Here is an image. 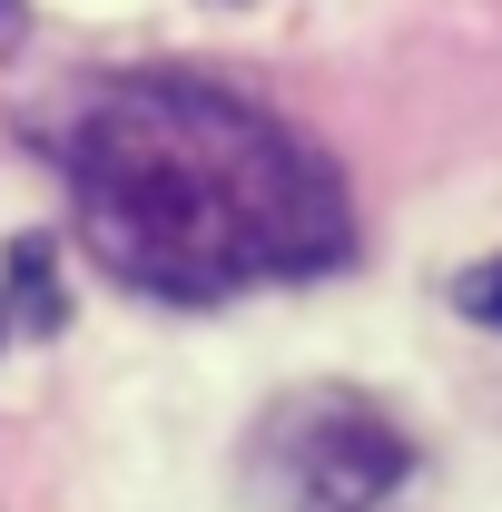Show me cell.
Here are the masks:
<instances>
[{
	"mask_svg": "<svg viewBox=\"0 0 502 512\" xmlns=\"http://www.w3.org/2000/svg\"><path fill=\"white\" fill-rule=\"evenodd\" d=\"M414 473V444L365 394H296L256 434V483L286 512H384Z\"/></svg>",
	"mask_w": 502,
	"mask_h": 512,
	"instance_id": "obj_2",
	"label": "cell"
},
{
	"mask_svg": "<svg viewBox=\"0 0 502 512\" xmlns=\"http://www.w3.org/2000/svg\"><path fill=\"white\" fill-rule=\"evenodd\" d=\"M89 247L148 296H227L345 256V197L306 138L197 79H119L69 128Z\"/></svg>",
	"mask_w": 502,
	"mask_h": 512,
	"instance_id": "obj_1",
	"label": "cell"
},
{
	"mask_svg": "<svg viewBox=\"0 0 502 512\" xmlns=\"http://www.w3.org/2000/svg\"><path fill=\"white\" fill-rule=\"evenodd\" d=\"M453 306H463L473 325H493V335H502V256H483V266L453 286Z\"/></svg>",
	"mask_w": 502,
	"mask_h": 512,
	"instance_id": "obj_3",
	"label": "cell"
}]
</instances>
